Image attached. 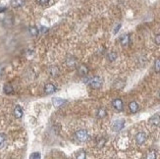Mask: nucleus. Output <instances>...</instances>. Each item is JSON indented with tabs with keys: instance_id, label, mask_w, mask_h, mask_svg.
<instances>
[{
	"instance_id": "f03ea898",
	"label": "nucleus",
	"mask_w": 160,
	"mask_h": 159,
	"mask_svg": "<svg viewBox=\"0 0 160 159\" xmlns=\"http://www.w3.org/2000/svg\"><path fill=\"white\" fill-rule=\"evenodd\" d=\"M76 139L80 142H86L88 139V133L86 130H79L75 134Z\"/></svg>"
},
{
	"instance_id": "2eb2a0df",
	"label": "nucleus",
	"mask_w": 160,
	"mask_h": 159,
	"mask_svg": "<svg viewBox=\"0 0 160 159\" xmlns=\"http://www.w3.org/2000/svg\"><path fill=\"white\" fill-rule=\"evenodd\" d=\"M66 63H67L68 67H70V68H74V67L76 66V63H77V60H76V58H74V57H69L67 59Z\"/></svg>"
},
{
	"instance_id": "39448f33",
	"label": "nucleus",
	"mask_w": 160,
	"mask_h": 159,
	"mask_svg": "<svg viewBox=\"0 0 160 159\" xmlns=\"http://www.w3.org/2000/svg\"><path fill=\"white\" fill-rule=\"evenodd\" d=\"M112 106L115 108L117 111H122L124 109V105H123V101L121 100L120 98H116L112 101Z\"/></svg>"
},
{
	"instance_id": "f8f14e48",
	"label": "nucleus",
	"mask_w": 160,
	"mask_h": 159,
	"mask_svg": "<svg viewBox=\"0 0 160 159\" xmlns=\"http://www.w3.org/2000/svg\"><path fill=\"white\" fill-rule=\"evenodd\" d=\"M14 116L16 118H18V119H20V118H22V116H23V109H22V107L20 105H17V106L15 107Z\"/></svg>"
},
{
	"instance_id": "a211bd4d",
	"label": "nucleus",
	"mask_w": 160,
	"mask_h": 159,
	"mask_svg": "<svg viewBox=\"0 0 160 159\" xmlns=\"http://www.w3.org/2000/svg\"><path fill=\"white\" fill-rule=\"evenodd\" d=\"M116 58H117V53L116 52H114V51H111V52H109L107 54V59L109 61H115L116 60Z\"/></svg>"
},
{
	"instance_id": "cd10ccee",
	"label": "nucleus",
	"mask_w": 160,
	"mask_h": 159,
	"mask_svg": "<svg viewBox=\"0 0 160 159\" xmlns=\"http://www.w3.org/2000/svg\"><path fill=\"white\" fill-rule=\"evenodd\" d=\"M154 41H155L156 44L160 45V34H157V36H155V39H154Z\"/></svg>"
},
{
	"instance_id": "0eeeda50",
	"label": "nucleus",
	"mask_w": 160,
	"mask_h": 159,
	"mask_svg": "<svg viewBox=\"0 0 160 159\" xmlns=\"http://www.w3.org/2000/svg\"><path fill=\"white\" fill-rule=\"evenodd\" d=\"M66 103V100L63 98H59V97H53L52 98V104L54 105V107H61L62 105H64Z\"/></svg>"
},
{
	"instance_id": "5701e85b",
	"label": "nucleus",
	"mask_w": 160,
	"mask_h": 159,
	"mask_svg": "<svg viewBox=\"0 0 160 159\" xmlns=\"http://www.w3.org/2000/svg\"><path fill=\"white\" fill-rule=\"evenodd\" d=\"M105 142H106V139L104 137H100L97 141V147H102L105 144Z\"/></svg>"
},
{
	"instance_id": "6ab92c4d",
	"label": "nucleus",
	"mask_w": 160,
	"mask_h": 159,
	"mask_svg": "<svg viewBox=\"0 0 160 159\" xmlns=\"http://www.w3.org/2000/svg\"><path fill=\"white\" fill-rule=\"evenodd\" d=\"M96 114H97V117L98 118H103L107 115V112L104 108H99L98 110H97Z\"/></svg>"
},
{
	"instance_id": "393cba45",
	"label": "nucleus",
	"mask_w": 160,
	"mask_h": 159,
	"mask_svg": "<svg viewBox=\"0 0 160 159\" xmlns=\"http://www.w3.org/2000/svg\"><path fill=\"white\" fill-rule=\"evenodd\" d=\"M146 158H149V159H154V158H156V152L154 151V150H150V151L148 152L147 156H146Z\"/></svg>"
},
{
	"instance_id": "9b49d317",
	"label": "nucleus",
	"mask_w": 160,
	"mask_h": 159,
	"mask_svg": "<svg viewBox=\"0 0 160 159\" xmlns=\"http://www.w3.org/2000/svg\"><path fill=\"white\" fill-rule=\"evenodd\" d=\"M129 109H130V111H131V113L135 114V113H137L139 111V104H138L135 101H132L131 103L129 104Z\"/></svg>"
},
{
	"instance_id": "4be33fe9",
	"label": "nucleus",
	"mask_w": 160,
	"mask_h": 159,
	"mask_svg": "<svg viewBox=\"0 0 160 159\" xmlns=\"http://www.w3.org/2000/svg\"><path fill=\"white\" fill-rule=\"evenodd\" d=\"M76 157H77L78 159H84V158L86 157V151H84V150H80V151L77 153Z\"/></svg>"
},
{
	"instance_id": "6e6552de",
	"label": "nucleus",
	"mask_w": 160,
	"mask_h": 159,
	"mask_svg": "<svg viewBox=\"0 0 160 159\" xmlns=\"http://www.w3.org/2000/svg\"><path fill=\"white\" fill-rule=\"evenodd\" d=\"M78 74L82 77H85L88 74V68L86 65H81L78 68Z\"/></svg>"
},
{
	"instance_id": "4468645a",
	"label": "nucleus",
	"mask_w": 160,
	"mask_h": 159,
	"mask_svg": "<svg viewBox=\"0 0 160 159\" xmlns=\"http://www.w3.org/2000/svg\"><path fill=\"white\" fill-rule=\"evenodd\" d=\"M3 91L6 94H11V93H13V91H14V88H13V87L10 85V83H6V85L3 87Z\"/></svg>"
},
{
	"instance_id": "c756f323",
	"label": "nucleus",
	"mask_w": 160,
	"mask_h": 159,
	"mask_svg": "<svg viewBox=\"0 0 160 159\" xmlns=\"http://www.w3.org/2000/svg\"><path fill=\"white\" fill-rule=\"evenodd\" d=\"M40 31H41L42 33H44V32H47V31H48V29H47V28H45V27H41Z\"/></svg>"
},
{
	"instance_id": "423d86ee",
	"label": "nucleus",
	"mask_w": 160,
	"mask_h": 159,
	"mask_svg": "<svg viewBox=\"0 0 160 159\" xmlns=\"http://www.w3.org/2000/svg\"><path fill=\"white\" fill-rule=\"evenodd\" d=\"M43 90H44V92L46 94H51V93H53L56 91V87L53 85V83H46V85H44Z\"/></svg>"
},
{
	"instance_id": "1a4fd4ad",
	"label": "nucleus",
	"mask_w": 160,
	"mask_h": 159,
	"mask_svg": "<svg viewBox=\"0 0 160 159\" xmlns=\"http://www.w3.org/2000/svg\"><path fill=\"white\" fill-rule=\"evenodd\" d=\"M10 4L13 8H20L25 5V0H11Z\"/></svg>"
},
{
	"instance_id": "a878e982",
	"label": "nucleus",
	"mask_w": 160,
	"mask_h": 159,
	"mask_svg": "<svg viewBox=\"0 0 160 159\" xmlns=\"http://www.w3.org/2000/svg\"><path fill=\"white\" fill-rule=\"evenodd\" d=\"M36 2L39 5H46V4H48L49 0H36Z\"/></svg>"
},
{
	"instance_id": "20e7f679",
	"label": "nucleus",
	"mask_w": 160,
	"mask_h": 159,
	"mask_svg": "<svg viewBox=\"0 0 160 159\" xmlns=\"http://www.w3.org/2000/svg\"><path fill=\"white\" fill-rule=\"evenodd\" d=\"M135 142H137L139 145H142L146 141V134L143 133V132H140V133H138L135 134Z\"/></svg>"
},
{
	"instance_id": "9d476101",
	"label": "nucleus",
	"mask_w": 160,
	"mask_h": 159,
	"mask_svg": "<svg viewBox=\"0 0 160 159\" xmlns=\"http://www.w3.org/2000/svg\"><path fill=\"white\" fill-rule=\"evenodd\" d=\"M149 123L153 126H160V115H153L149 118Z\"/></svg>"
},
{
	"instance_id": "f257e3e1",
	"label": "nucleus",
	"mask_w": 160,
	"mask_h": 159,
	"mask_svg": "<svg viewBox=\"0 0 160 159\" xmlns=\"http://www.w3.org/2000/svg\"><path fill=\"white\" fill-rule=\"evenodd\" d=\"M85 83H88V85H91V88H94V90H98V88H100L102 87V85H103V81H102L101 78L99 77H86L85 76Z\"/></svg>"
},
{
	"instance_id": "b1692460",
	"label": "nucleus",
	"mask_w": 160,
	"mask_h": 159,
	"mask_svg": "<svg viewBox=\"0 0 160 159\" xmlns=\"http://www.w3.org/2000/svg\"><path fill=\"white\" fill-rule=\"evenodd\" d=\"M154 70L156 73H160V59H157L154 63Z\"/></svg>"
},
{
	"instance_id": "7c9ffc66",
	"label": "nucleus",
	"mask_w": 160,
	"mask_h": 159,
	"mask_svg": "<svg viewBox=\"0 0 160 159\" xmlns=\"http://www.w3.org/2000/svg\"><path fill=\"white\" fill-rule=\"evenodd\" d=\"M2 74H3V68L0 66V79H1V77H2Z\"/></svg>"
},
{
	"instance_id": "aec40b11",
	"label": "nucleus",
	"mask_w": 160,
	"mask_h": 159,
	"mask_svg": "<svg viewBox=\"0 0 160 159\" xmlns=\"http://www.w3.org/2000/svg\"><path fill=\"white\" fill-rule=\"evenodd\" d=\"M5 142H6V136L0 133V149L5 145Z\"/></svg>"
},
{
	"instance_id": "7ed1b4c3",
	"label": "nucleus",
	"mask_w": 160,
	"mask_h": 159,
	"mask_svg": "<svg viewBox=\"0 0 160 159\" xmlns=\"http://www.w3.org/2000/svg\"><path fill=\"white\" fill-rule=\"evenodd\" d=\"M124 127H125V121L123 119H118L113 122L112 129L114 132H119V131H121Z\"/></svg>"
},
{
	"instance_id": "412c9836",
	"label": "nucleus",
	"mask_w": 160,
	"mask_h": 159,
	"mask_svg": "<svg viewBox=\"0 0 160 159\" xmlns=\"http://www.w3.org/2000/svg\"><path fill=\"white\" fill-rule=\"evenodd\" d=\"M124 85H125L124 81L119 80V81H117V82H115V85H114V87H115L116 88H118V90H121V88H124Z\"/></svg>"
},
{
	"instance_id": "f3484780",
	"label": "nucleus",
	"mask_w": 160,
	"mask_h": 159,
	"mask_svg": "<svg viewBox=\"0 0 160 159\" xmlns=\"http://www.w3.org/2000/svg\"><path fill=\"white\" fill-rule=\"evenodd\" d=\"M29 31L32 36H37V34H39V29L36 27H29Z\"/></svg>"
},
{
	"instance_id": "ddd939ff",
	"label": "nucleus",
	"mask_w": 160,
	"mask_h": 159,
	"mask_svg": "<svg viewBox=\"0 0 160 159\" xmlns=\"http://www.w3.org/2000/svg\"><path fill=\"white\" fill-rule=\"evenodd\" d=\"M120 42H121L122 45H124V46L128 45L130 43V36L129 34H124V36H122L120 37Z\"/></svg>"
},
{
	"instance_id": "bb28decb",
	"label": "nucleus",
	"mask_w": 160,
	"mask_h": 159,
	"mask_svg": "<svg viewBox=\"0 0 160 159\" xmlns=\"http://www.w3.org/2000/svg\"><path fill=\"white\" fill-rule=\"evenodd\" d=\"M31 158L32 159H34V158L39 159V158H40V154H39V152H34V153H32V154L31 155Z\"/></svg>"
},
{
	"instance_id": "c85d7f7f",
	"label": "nucleus",
	"mask_w": 160,
	"mask_h": 159,
	"mask_svg": "<svg viewBox=\"0 0 160 159\" xmlns=\"http://www.w3.org/2000/svg\"><path fill=\"white\" fill-rule=\"evenodd\" d=\"M120 28H121V25L119 24V25L115 28V29H114V34H117V33H118V31L120 29Z\"/></svg>"
},
{
	"instance_id": "dca6fc26",
	"label": "nucleus",
	"mask_w": 160,
	"mask_h": 159,
	"mask_svg": "<svg viewBox=\"0 0 160 159\" xmlns=\"http://www.w3.org/2000/svg\"><path fill=\"white\" fill-rule=\"evenodd\" d=\"M49 73L52 77H58L59 74H60V72H59V70L57 67H51V68L49 69Z\"/></svg>"
}]
</instances>
